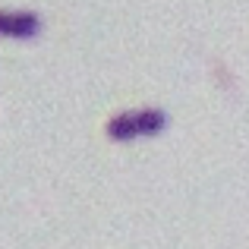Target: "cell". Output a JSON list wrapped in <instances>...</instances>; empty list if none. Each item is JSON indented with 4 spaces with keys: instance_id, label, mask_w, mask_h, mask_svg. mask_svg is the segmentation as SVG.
<instances>
[{
    "instance_id": "obj_2",
    "label": "cell",
    "mask_w": 249,
    "mask_h": 249,
    "mask_svg": "<svg viewBox=\"0 0 249 249\" xmlns=\"http://www.w3.org/2000/svg\"><path fill=\"white\" fill-rule=\"evenodd\" d=\"M41 32V19L29 10H0V38H35Z\"/></svg>"
},
{
    "instance_id": "obj_1",
    "label": "cell",
    "mask_w": 249,
    "mask_h": 249,
    "mask_svg": "<svg viewBox=\"0 0 249 249\" xmlns=\"http://www.w3.org/2000/svg\"><path fill=\"white\" fill-rule=\"evenodd\" d=\"M167 126V114L158 107H142V110H126L107 120V136L114 142H133L142 136H158Z\"/></svg>"
}]
</instances>
